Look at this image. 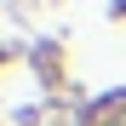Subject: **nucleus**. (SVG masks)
Listing matches in <instances>:
<instances>
[{
  "mask_svg": "<svg viewBox=\"0 0 126 126\" xmlns=\"http://www.w3.org/2000/svg\"><path fill=\"white\" fill-rule=\"evenodd\" d=\"M103 126H126V115H109V120H103Z\"/></svg>",
  "mask_w": 126,
  "mask_h": 126,
  "instance_id": "obj_1",
  "label": "nucleus"
}]
</instances>
